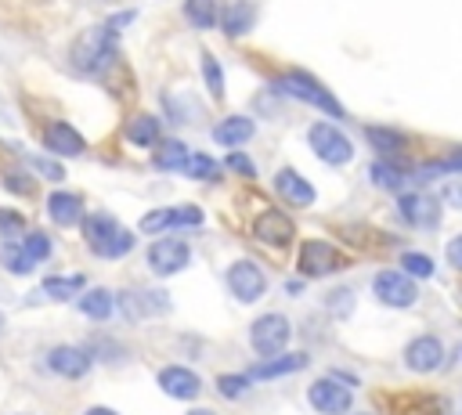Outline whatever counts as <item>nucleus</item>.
<instances>
[{"label":"nucleus","mask_w":462,"mask_h":415,"mask_svg":"<svg viewBox=\"0 0 462 415\" xmlns=\"http://www.w3.org/2000/svg\"><path fill=\"white\" fill-rule=\"evenodd\" d=\"M440 202H448V206L462 209V177H455V180H448V184L440 188Z\"/></svg>","instance_id":"39"},{"label":"nucleus","mask_w":462,"mask_h":415,"mask_svg":"<svg viewBox=\"0 0 462 415\" xmlns=\"http://www.w3.org/2000/svg\"><path fill=\"white\" fill-rule=\"evenodd\" d=\"M202 72H206V87H209V94L220 97V94H224V72H220V65H217L213 54H202Z\"/></svg>","instance_id":"35"},{"label":"nucleus","mask_w":462,"mask_h":415,"mask_svg":"<svg viewBox=\"0 0 462 415\" xmlns=\"http://www.w3.org/2000/svg\"><path fill=\"white\" fill-rule=\"evenodd\" d=\"M227 166H231L235 173H242V177H253V173H256L253 159H249V155H238V152H231V155H227Z\"/></svg>","instance_id":"40"},{"label":"nucleus","mask_w":462,"mask_h":415,"mask_svg":"<svg viewBox=\"0 0 462 415\" xmlns=\"http://www.w3.org/2000/svg\"><path fill=\"white\" fill-rule=\"evenodd\" d=\"M368 177H372V184H379V188H401V170H393L390 162H372V170H368Z\"/></svg>","instance_id":"34"},{"label":"nucleus","mask_w":462,"mask_h":415,"mask_svg":"<svg viewBox=\"0 0 462 415\" xmlns=\"http://www.w3.org/2000/svg\"><path fill=\"white\" fill-rule=\"evenodd\" d=\"M253 14H256V7H253L249 0H235V4L227 7V14H224V32H227V36H242V32H249Z\"/></svg>","instance_id":"27"},{"label":"nucleus","mask_w":462,"mask_h":415,"mask_svg":"<svg viewBox=\"0 0 462 415\" xmlns=\"http://www.w3.org/2000/svg\"><path fill=\"white\" fill-rule=\"evenodd\" d=\"M47 368L61 379H79L90 372V354L83 346H54L47 357Z\"/></svg>","instance_id":"16"},{"label":"nucleus","mask_w":462,"mask_h":415,"mask_svg":"<svg viewBox=\"0 0 462 415\" xmlns=\"http://www.w3.org/2000/svg\"><path fill=\"white\" fill-rule=\"evenodd\" d=\"M227 289H231V296H235V300L253 303V300H260V296L267 292V274H263L256 263L238 260V263H231V267H227Z\"/></svg>","instance_id":"9"},{"label":"nucleus","mask_w":462,"mask_h":415,"mask_svg":"<svg viewBox=\"0 0 462 415\" xmlns=\"http://www.w3.org/2000/svg\"><path fill=\"white\" fill-rule=\"evenodd\" d=\"M83 238L105 260H119V256H126L134 249V235L126 227H119L112 217H105V213H94V217L83 220Z\"/></svg>","instance_id":"2"},{"label":"nucleus","mask_w":462,"mask_h":415,"mask_svg":"<svg viewBox=\"0 0 462 415\" xmlns=\"http://www.w3.org/2000/svg\"><path fill=\"white\" fill-rule=\"evenodd\" d=\"M458 354H462V350H458Z\"/></svg>","instance_id":"48"},{"label":"nucleus","mask_w":462,"mask_h":415,"mask_svg":"<svg viewBox=\"0 0 462 415\" xmlns=\"http://www.w3.org/2000/svg\"><path fill=\"white\" fill-rule=\"evenodd\" d=\"M253 235H256L260 242H267V245H289L292 235H296V224H292L282 209H263V213L256 217V224H253Z\"/></svg>","instance_id":"15"},{"label":"nucleus","mask_w":462,"mask_h":415,"mask_svg":"<svg viewBox=\"0 0 462 415\" xmlns=\"http://www.w3.org/2000/svg\"><path fill=\"white\" fill-rule=\"evenodd\" d=\"M83 274H54V278H47L40 289H36V296L32 300H72L79 289H83Z\"/></svg>","instance_id":"24"},{"label":"nucleus","mask_w":462,"mask_h":415,"mask_svg":"<svg viewBox=\"0 0 462 415\" xmlns=\"http://www.w3.org/2000/svg\"><path fill=\"white\" fill-rule=\"evenodd\" d=\"M184 18L195 29H209L217 22V4L213 0H184Z\"/></svg>","instance_id":"29"},{"label":"nucleus","mask_w":462,"mask_h":415,"mask_svg":"<svg viewBox=\"0 0 462 415\" xmlns=\"http://www.w3.org/2000/svg\"><path fill=\"white\" fill-rule=\"evenodd\" d=\"M87 415H119V411H112V408H90Z\"/></svg>","instance_id":"45"},{"label":"nucleus","mask_w":462,"mask_h":415,"mask_svg":"<svg viewBox=\"0 0 462 415\" xmlns=\"http://www.w3.org/2000/svg\"><path fill=\"white\" fill-rule=\"evenodd\" d=\"M119 310L130 318V321H144V318H159L170 310V296L162 289H126L119 292Z\"/></svg>","instance_id":"7"},{"label":"nucleus","mask_w":462,"mask_h":415,"mask_svg":"<svg viewBox=\"0 0 462 415\" xmlns=\"http://www.w3.org/2000/svg\"><path fill=\"white\" fill-rule=\"evenodd\" d=\"M328 310H332L336 318H346V314L354 310V292H350V289H336V292L328 296Z\"/></svg>","instance_id":"37"},{"label":"nucleus","mask_w":462,"mask_h":415,"mask_svg":"<svg viewBox=\"0 0 462 415\" xmlns=\"http://www.w3.org/2000/svg\"><path fill=\"white\" fill-rule=\"evenodd\" d=\"M7 188L11 191H32V184H29L25 173H7Z\"/></svg>","instance_id":"43"},{"label":"nucleus","mask_w":462,"mask_h":415,"mask_svg":"<svg viewBox=\"0 0 462 415\" xmlns=\"http://www.w3.org/2000/svg\"><path fill=\"white\" fill-rule=\"evenodd\" d=\"M372 292H375V300L386 303V307H411V303L419 300V285H415V278L404 274V271H379V274L372 278Z\"/></svg>","instance_id":"5"},{"label":"nucleus","mask_w":462,"mask_h":415,"mask_svg":"<svg viewBox=\"0 0 462 415\" xmlns=\"http://www.w3.org/2000/svg\"><path fill=\"white\" fill-rule=\"evenodd\" d=\"M0 220H4V224H0L4 231H11V227H18V224H22V217H18V213H4V209H0Z\"/></svg>","instance_id":"44"},{"label":"nucleus","mask_w":462,"mask_h":415,"mask_svg":"<svg viewBox=\"0 0 462 415\" xmlns=\"http://www.w3.org/2000/svg\"><path fill=\"white\" fill-rule=\"evenodd\" d=\"M401 271L411 278H430L433 274V260L422 253H401Z\"/></svg>","instance_id":"31"},{"label":"nucleus","mask_w":462,"mask_h":415,"mask_svg":"<svg viewBox=\"0 0 462 415\" xmlns=\"http://www.w3.org/2000/svg\"><path fill=\"white\" fill-rule=\"evenodd\" d=\"M343 263H346V256H343L336 245H328V242L310 238V242L300 245V271H303V274H332V271H339Z\"/></svg>","instance_id":"11"},{"label":"nucleus","mask_w":462,"mask_h":415,"mask_svg":"<svg viewBox=\"0 0 462 415\" xmlns=\"http://www.w3.org/2000/svg\"><path fill=\"white\" fill-rule=\"evenodd\" d=\"M368 141H372V148H379L383 155H393V152L404 148V137L393 134V130H386V126H372V130H368Z\"/></svg>","instance_id":"30"},{"label":"nucleus","mask_w":462,"mask_h":415,"mask_svg":"<svg viewBox=\"0 0 462 415\" xmlns=\"http://www.w3.org/2000/svg\"><path fill=\"white\" fill-rule=\"evenodd\" d=\"M43 144H47L51 152H58V155H79V152H83V137H79L69 123H51V126L43 130Z\"/></svg>","instance_id":"22"},{"label":"nucleus","mask_w":462,"mask_h":415,"mask_svg":"<svg viewBox=\"0 0 462 415\" xmlns=\"http://www.w3.org/2000/svg\"><path fill=\"white\" fill-rule=\"evenodd\" d=\"M188 260H191V249L180 238H159L148 249V267L155 274H177L188 267Z\"/></svg>","instance_id":"12"},{"label":"nucleus","mask_w":462,"mask_h":415,"mask_svg":"<svg viewBox=\"0 0 462 415\" xmlns=\"http://www.w3.org/2000/svg\"><path fill=\"white\" fill-rule=\"evenodd\" d=\"M289 336H292V325H289L285 314H263V318H256V321L249 325V343H253V350H256L260 357L282 354L285 343H289Z\"/></svg>","instance_id":"4"},{"label":"nucleus","mask_w":462,"mask_h":415,"mask_svg":"<svg viewBox=\"0 0 462 415\" xmlns=\"http://www.w3.org/2000/svg\"><path fill=\"white\" fill-rule=\"evenodd\" d=\"M0 332H4V314H0Z\"/></svg>","instance_id":"47"},{"label":"nucleus","mask_w":462,"mask_h":415,"mask_svg":"<svg viewBox=\"0 0 462 415\" xmlns=\"http://www.w3.org/2000/svg\"><path fill=\"white\" fill-rule=\"evenodd\" d=\"M188 415H217V411H209V408H191Z\"/></svg>","instance_id":"46"},{"label":"nucleus","mask_w":462,"mask_h":415,"mask_svg":"<svg viewBox=\"0 0 462 415\" xmlns=\"http://www.w3.org/2000/svg\"><path fill=\"white\" fill-rule=\"evenodd\" d=\"M307 141H310L314 155H318L321 162H328V166H343V162H350V155H354L350 137H346L339 126H332V123H314V126L307 130Z\"/></svg>","instance_id":"3"},{"label":"nucleus","mask_w":462,"mask_h":415,"mask_svg":"<svg viewBox=\"0 0 462 415\" xmlns=\"http://www.w3.org/2000/svg\"><path fill=\"white\" fill-rule=\"evenodd\" d=\"M188 155H191V152H188L180 141H162L159 152H155V166H159V170H180V166L188 162Z\"/></svg>","instance_id":"28"},{"label":"nucleus","mask_w":462,"mask_h":415,"mask_svg":"<svg viewBox=\"0 0 462 415\" xmlns=\"http://www.w3.org/2000/svg\"><path fill=\"white\" fill-rule=\"evenodd\" d=\"M361 415H365V411H361Z\"/></svg>","instance_id":"49"},{"label":"nucleus","mask_w":462,"mask_h":415,"mask_svg":"<svg viewBox=\"0 0 462 415\" xmlns=\"http://www.w3.org/2000/svg\"><path fill=\"white\" fill-rule=\"evenodd\" d=\"M300 368H307V354H274V357L260 361L249 372V383H267V379H278V375H292Z\"/></svg>","instance_id":"19"},{"label":"nucleus","mask_w":462,"mask_h":415,"mask_svg":"<svg viewBox=\"0 0 462 415\" xmlns=\"http://www.w3.org/2000/svg\"><path fill=\"white\" fill-rule=\"evenodd\" d=\"M22 249L29 253V260H32V263H40V260H47V256H51V238H47L43 231H29V235H25V242H22Z\"/></svg>","instance_id":"33"},{"label":"nucleus","mask_w":462,"mask_h":415,"mask_svg":"<svg viewBox=\"0 0 462 415\" xmlns=\"http://www.w3.org/2000/svg\"><path fill=\"white\" fill-rule=\"evenodd\" d=\"M159 386H162L173 401H191V397H199V390H202L199 375H195L191 368H184V364H166V368L159 372Z\"/></svg>","instance_id":"17"},{"label":"nucleus","mask_w":462,"mask_h":415,"mask_svg":"<svg viewBox=\"0 0 462 415\" xmlns=\"http://www.w3.org/2000/svg\"><path fill=\"white\" fill-rule=\"evenodd\" d=\"M112 58H116V29L112 25L83 29L79 40L72 43V65L79 72H101Z\"/></svg>","instance_id":"1"},{"label":"nucleus","mask_w":462,"mask_h":415,"mask_svg":"<svg viewBox=\"0 0 462 415\" xmlns=\"http://www.w3.org/2000/svg\"><path fill=\"white\" fill-rule=\"evenodd\" d=\"M440 361H444V343L437 336H415L404 346V364L411 372H437Z\"/></svg>","instance_id":"14"},{"label":"nucleus","mask_w":462,"mask_h":415,"mask_svg":"<svg viewBox=\"0 0 462 415\" xmlns=\"http://www.w3.org/2000/svg\"><path fill=\"white\" fill-rule=\"evenodd\" d=\"M126 141L137 144V148L159 144V119H155V115H134V119L126 123Z\"/></svg>","instance_id":"25"},{"label":"nucleus","mask_w":462,"mask_h":415,"mask_svg":"<svg viewBox=\"0 0 462 415\" xmlns=\"http://www.w3.org/2000/svg\"><path fill=\"white\" fill-rule=\"evenodd\" d=\"M202 224V209L199 206H177V209H152L141 217V231L144 235H159L166 227H199Z\"/></svg>","instance_id":"13"},{"label":"nucleus","mask_w":462,"mask_h":415,"mask_svg":"<svg viewBox=\"0 0 462 415\" xmlns=\"http://www.w3.org/2000/svg\"><path fill=\"white\" fill-rule=\"evenodd\" d=\"M79 310H83L87 318H94V321H105V318L116 310V300H112L108 289H90V292L79 296Z\"/></svg>","instance_id":"26"},{"label":"nucleus","mask_w":462,"mask_h":415,"mask_svg":"<svg viewBox=\"0 0 462 415\" xmlns=\"http://www.w3.org/2000/svg\"><path fill=\"white\" fill-rule=\"evenodd\" d=\"M253 130H256V126H253L249 115H227V119H220V123L213 126V141L235 148V144H245V141L253 137Z\"/></svg>","instance_id":"21"},{"label":"nucleus","mask_w":462,"mask_h":415,"mask_svg":"<svg viewBox=\"0 0 462 415\" xmlns=\"http://www.w3.org/2000/svg\"><path fill=\"white\" fill-rule=\"evenodd\" d=\"M47 213H51L54 224L72 227V224L83 220V195H76V191H51L47 195Z\"/></svg>","instance_id":"18"},{"label":"nucleus","mask_w":462,"mask_h":415,"mask_svg":"<svg viewBox=\"0 0 462 415\" xmlns=\"http://www.w3.org/2000/svg\"><path fill=\"white\" fill-rule=\"evenodd\" d=\"M397 209H401V217H404L411 227H419V231H433V227L440 224V198L430 195V191H404V195L397 198Z\"/></svg>","instance_id":"6"},{"label":"nucleus","mask_w":462,"mask_h":415,"mask_svg":"<svg viewBox=\"0 0 462 415\" xmlns=\"http://www.w3.org/2000/svg\"><path fill=\"white\" fill-rule=\"evenodd\" d=\"M217 390H220L227 401H238V397H245V390H249V375H220V379H217Z\"/></svg>","instance_id":"36"},{"label":"nucleus","mask_w":462,"mask_h":415,"mask_svg":"<svg viewBox=\"0 0 462 415\" xmlns=\"http://www.w3.org/2000/svg\"><path fill=\"white\" fill-rule=\"evenodd\" d=\"M444 170H462V152H458V155H451V159H440V162H430V166L422 170V177H433V173H444Z\"/></svg>","instance_id":"41"},{"label":"nucleus","mask_w":462,"mask_h":415,"mask_svg":"<svg viewBox=\"0 0 462 415\" xmlns=\"http://www.w3.org/2000/svg\"><path fill=\"white\" fill-rule=\"evenodd\" d=\"M278 87L285 90V94H292V97H300V101H310V105H318L321 112H328V115H343V108H339V101L325 90V87H318L310 76H303V72H289V76H282L278 79Z\"/></svg>","instance_id":"8"},{"label":"nucleus","mask_w":462,"mask_h":415,"mask_svg":"<svg viewBox=\"0 0 462 415\" xmlns=\"http://www.w3.org/2000/svg\"><path fill=\"white\" fill-rule=\"evenodd\" d=\"M307 397H310V408L321 411V415H346L350 404H354L350 390L339 379H314L310 390H307Z\"/></svg>","instance_id":"10"},{"label":"nucleus","mask_w":462,"mask_h":415,"mask_svg":"<svg viewBox=\"0 0 462 415\" xmlns=\"http://www.w3.org/2000/svg\"><path fill=\"white\" fill-rule=\"evenodd\" d=\"M390 415H448L437 393H401L390 401Z\"/></svg>","instance_id":"20"},{"label":"nucleus","mask_w":462,"mask_h":415,"mask_svg":"<svg viewBox=\"0 0 462 415\" xmlns=\"http://www.w3.org/2000/svg\"><path fill=\"white\" fill-rule=\"evenodd\" d=\"M274 188H278V195L289 198L292 206H310V202H314V188H310L296 170H282V173L274 177Z\"/></svg>","instance_id":"23"},{"label":"nucleus","mask_w":462,"mask_h":415,"mask_svg":"<svg viewBox=\"0 0 462 415\" xmlns=\"http://www.w3.org/2000/svg\"><path fill=\"white\" fill-rule=\"evenodd\" d=\"M188 177H195V180H209V177H217V162L209 159V155H188V162L180 166Z\"/></svg>","instance_id":"32"},{"label":"nucleus","mask_w":462,"mask_h":415,"mask_svg":"<svg viewBox=\"0 0 462 415\" xmlns=\"http://www.w3.org/2000/svg\"><path fill=\"white\" fill-rule=\"evenodd\" d=\"M448 260H451V267H458V271H462V235L448 242Z\"/></svg>","instance_id":"42"},{"label":"nucleus","mask_w":462,"mask_h":415,"mask_svg":"<svg viewBox=\"0 0 462 415\" xmlns=\"http://www.w3.org/2000/svg\"><path fill=\"white\" fill-rule=\"evenodd\" d=\"M4 263H7V271H14V274H25V271H32V260H29V253L18 245V249H7L4 253Z\"/></svg>","instance_id":"38"}]
</instances>
